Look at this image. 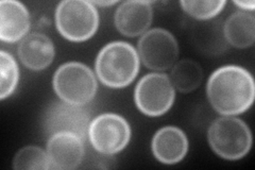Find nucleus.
I'll return each instance as SVG.
<instances>
[{
  "label": "nucleus",
  "mask_w": 255,
  "mask_h": 170,
  "mask_svg": "<svg viewBox=\"0 0 255 170\" xmlns=\"http://www.w3.org/2000/svg\"><path fill=\"white\" fill-rule=\"evenodd\" d=\"M207 139L216 155L231 161L248 155L252 146V134L248 125L234 116L214 120L209 128Z\"/></svg>",
  "instance_id": "3"
},
{
  "label": "nucleus",
  "mask_w": 255,
  "mask_h": 170,
  "mask_svg": "<svg viewBox=\"0 0 255 170\" xmlns=\"http://www.w3.org/2000/svg\"><path fill=\"white\" fill-rule=\"evenodd\" d=\"M206 93L212 107L220 114L238 115L249 110L253 103L254 80L244 67L222 66L211 75Z\"/></svg>",
  "instance_id": "1"
},
{
  "label": "nucleus",
  "mask_w": 255,
  "mask_h": 170,
  "mask_svg": "<svg viewBox=\"0 0 255 170\" xmlns=\"http://www.w3.org/2000/svg\"><path fill=\"white\" fill-rule=\"evenodd\" d=\"M96 72L101 82L113 88L129 85L139 70V56L126 42H112L102 48L96 59Z\"/></svg>",
  "instance_id": "2"
},
{
  "label": "nucleus",
  "mask_w": 255,
  "mask_h": 170,
  "mask_svg": "<svg viewBox=\"0 0 255 170\" xmlns=\"http://www.w3.org/2000/svg\"><path fill=\"white\" fill-rule=\"evenodd\" d=\"M203 71L201 66L193 60L184 59L172 66L170 80L173 86L181 93H190L201 84Z\"/></svg>",
  "instance_id": "16"
},
{
  "label": "nucleus",
  "mask_w": 255,
  "mask_h": 170,
  "mask_svg": "<svg viewBox=\"0 0 255 170\" xmlns=\"http://www.w3.org/2000/svg\"><path fill=\"white\" fill-rule=\"evenodd\" d=\"M234 3L245 11H253L255 7L254 1H234Z\"/></svg>",
  "instance_id": "20"
},
{
  "label": "nucleus",
  "mask_w": 255,
  "mask_h": 170,
  "mask_svg": "<svg viewBox=\"0 0 255 170\" xmlns=\"http://www.w3.org/2000/svg\"><path fill=\"white\" fill-rule=\"evenodd\" d=\"M174 86L166 74L153 72L142 77L135 87L134 99L138 110L148 116H161L173 104Z\"/></svg>",
  "instance_id": "6"
},
{
  "label": "nucleus",
  "mask_w": 255,
  "mask_h": 170,
  "mask_svg": "<svg viewBox=\"0 0 255 170\" xmlns=\"http://www.w3.org/2000/svg\"><path fill=\"white\" fill-rule=\"evenodd\" d=\"M154 157L164 164H177L185 158L188 151V140L181 129L167 126L155 133L152 140Z\"/></svg>",
  "instance_id": "12"
},
{
  "label": "nucleus",
  "mask_w": 255,
  "mask_h": 170,
  "mask_svg": "<svg viewBox=\"0 0 255 170\" xmlns=\"http://www.w3.org/2000/svg\"><path fill=\"white\" fill-rule=\"evenodd\" d=\"M60 33L71 42L91 38L98 29L99 15L96 6L85 0H64L55 11Z\"/></svg>",
  "instance_id": "5"
},
{
  "label": "nucleus",
  "mask_w": 255,
  "mask_h": 170,
  "mask_svg": "<svg viewBox=\"0 0 255 170\" xmlns=\"http://www.w3.org/2000/svg\"><path fill=\"white\" fill-rule=\"evenodd\" d=\"M138 52L147 68L162 71L172 67L177 62L179 45L169 31L155 28L145 32L140 37Z\"/></svg>",
  "instance_id": "9"
},
{
  "label": "nucleus",
  "mask_w": 255,
  "mask_h": 170,
  "mask_svg": "<svg viewBox=\"0 0 255 170\" xmlns=\"http://www.w3.org/2000/svg\"><path fill=\"white\" fill-rule=\"evenodd\" d=\"M18 55L23 65L31 70H42L50 65L54 58V46L46 34L33 32L21 39Z\"/></svg>",
  "instance_id": "14"
},
{
  "label": "nucleus",
  "mask_w": 255,
  "mask_h": 170,
  "mask_svg": "<svg viewBox=\"0 0 255 170\" xmlns=\"http://www.w3.org/2000/svg\"><path fill=\"white\" fill-rule=\"evenodd\" d=\"M153 18L150 1L131 0L119 4L115 12V26L122 34L134 37L145 33Z\"/></svg>",
  "instance_id": "11"
},
{
  "label": "nucleus",
  "mask_w": 255,
  "mask_h": 170,
  "mask_svg": "<svg viewBox=\"0 0 255 170\" xmlns=\"http://www.w3.org/2000/svg\"><path fill=\"white\" fill-rule=\"evenodd\" d=\"M13 168L16 170H47L52 169V166L47 152L37 146H28L16 153Z\"/></svg>",
  "instance_id": "17"
},
{
  "label": "nucleus",
  "mask_w": 255,
  "mask_h": 170,
  "mask_svg": "<svg viewBox=\"0 0 255 170\" xmlns=\"http://www.w3.org/2000/svg\"><path fill=\"white\" fill-rule=\"evenodd\" d=\"M89 137L96 151L105 156H113L129 143L131 129L124 117L107 113L92 121Z\"/></svg>",
  "instance_id": "8"
},
{
  "label": "nucleus",
  "mask_w": 255,
  "mask_h": 170,
  "mask_svg": "<svg viewBox=\"0 0 255 170\" xmlns=\"http://www.w3.org/2000/svg\"><path fill=\"white\" fill-rule=\"evenodd\" d=\"M117 3V1H93V4H98V5H101V6H107V5H113Z\"/></svg>",
  "instance_id": "21"
},
{
  "label": "nucleus",
  "mask_w": 255,
  "mask_h": 170,
  "mask_svg": "<svg viewBox=\"0 0 255 170\" xmlns=\"http://www.w3.org/2000/svg\"><path fill=\"white\" fill-rule=\"evenodd\" d=\"M225 36L236 48H248L255 40V17L245 11L235 12L225 23Z\"/></svg>",
  "instance_id": "15"
},
{
  "label": "nucleus",
  "mask_w": 255,
  "mask_h": 170,
  "mask_svg": "<svg viewBox=\"0 0 255 170\" xmlns=\"http://www.w3.org/2000/svg\"><path fill=\"white\" fill-rule=\"evenodd\" d=\"M0 71H1L0 99L4 100L14 93L19 80L17 63L10 53L4 50L0 51Z\"/></svg>",
  "instance_id": "18"
},
{
  "label": "nucleus",
  "mask_w": 255,
  "mask_h": 170,
  "mask_svg": "<svg viewBox=\"0 0 255 170\" xmlns=\"http://www.w3.org/2000/svg\"><path fill=\"white\" fill-rule=\"evenodd\" d=\"M30 29V14L27 7L15 0L0 2V38L15 43L26 36Z\"/></svg>",
  "instance_id": "13"
},
{
  "label": "nucleus",
  "mask_w": 255,
  "mask_h": 170,
  "mask_svg": "<svg viewBox=\"0 0 255 170\" xmlns=\"http://www.w3.org/2000/svg\"><path fill=\"white\" fill-rule=\"evenodd\" d=\"M47 153L52 169H75L84 158V141L73 133H55L48 140Z\"/></svg>",
  "instance_id": "10"
},
{
  "label": "nucleus",
  "mask_w": 255,
  "mask_h": 170,
  "mask_svg": "<svg viewBox=\"0 0 255 170\" xmlns=\"http://www.w3.org/2000/svg\"><path fill=\"white\" fill-rule=\"evenodd\" d=\"M91 115L84 105L65 101H53L46 108L43 115V129L47 135L68 132L78 135L83 141L89 136Z\"/></svg>",
  "instance_id": "7"
},
{
  "label": "nucleus",
  "mask_w": 255,
  "mask_h": 170,
  "mask_svg": "<svg viewBox=\"0 0 255 170\" xmlns=\"http://www.w3.org/2000/svg\"><path fill=\"white\" fill-rule=\"evenodd\" d=\"M53 88L61 100L85 105L94 99L98 84L89 66L79 62H69L63 64L55 71Z\"/></svg>",
  "instance_id": "4"
},
{
  "label": "nucleus",
  "mask_w": 255,
  "mask_h": 170,
  "mask_svg": "<svg viewBox=\"0 0 255 170\" xmlns=\"http://www.w3.org/2000/svg\"><path fill=\"white\" fill-rule=\"evenodd\" d=\"M225 0L212 1H181V5L187 14L196 19L206 20L219 14L226 5Z\"/></svg>",
  "instance_id": "19"
}]
</instances>
